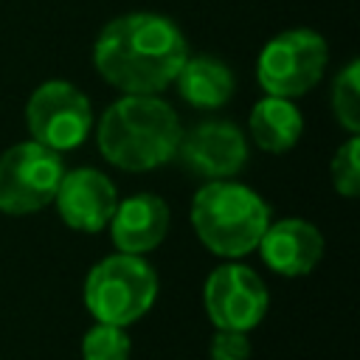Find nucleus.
Listing matches in <instances>:
<instances>
[{"label":"nucleus","mask_w":360,"mask_h":360,"mask_svg":"<svg viewBox=\"0 0 360 360\" xmlns=\"http://www.w3.org/2000/svg\"><path fill=\"white\" fill-rule=\"evenodd\" d=\"M174 158L197 177L231 180L248 163V138L233 121L211 118L180 135Z\"/></svg>","instance_id":"1a4fd4ad"},{"label":"nucleus","mask_w":360,"mask_h":360,"mask_svg":"<svg viewBox=\"0 0 360 360\" xmlns=\"http://www.w3.org/2000/svg\"><path fill=\"white\" fill-rule=\"evenodd\" d=\"M169 205L155 194H132L115 205L110 219L112 245L121 253L143 256L155 250L169 233Z\"/></svg>","instance_id":"f8f14e48"},{"label":"nucleus","mask_w":360,"mask_h":360,"mask_svg":"<svg viewBox=\"0 0 360 360\" xmlns=\"http://www.w3.org/2000/svg\"><path fill=\"white\" fill-rule=\"evenodd\" d=\"M53 202L68 228L98 233L110 225L115 214L118 191H115V183L98 169H90V166H82L73 172L65 169Z\"/></svg>","instance_id":"9d476101"},{"label":"nucleus","mask_w":360,"mask_h":360,"mask_svg":"<svg viewBox=\"0 0 360 360\" xmlns=\"http://www.w3.org/2000/svg\"><path fill=\"white\" fill-rule=\"evenodd\" d=\"M332 186L340 197H357L360 194V135H349L346 143L338 146L332 155Z\"/></svg>","instance_id":"f3484780"},{"label":"nucleus","mask_w":360,"mask_h":360,"mask_svg":"<svg viewBox=\"0 0 360 360\" xmlns=\"http://www.w3.org/2000/svg\"><path fill=\"white\" fill-rule=\"evenodd\" d=\"M211 360H250V338L236 329H217L211 338Z\"/></svg>","instance_id":"a211bd4d"},{"label":"nucleus","mask_w":360,"mask_h":360,"mask_svg":"<svg viewBox=\"0 0 360 360\" xmlns=\"http://www.w3.org/2000/svg\"><path fill=\"white\" fill-rule=\"evenodd\" d=\"M25 124L37 143L62 155L87 141L93 127V107L76 84L51 79L28 96Z\"/></svg>","instance_id":"0eeeda50"},{"label":"nucleus","mask_w":360,"mask_h":360,"mask_svg":"<svg viewBox=\"0 0 360 360\" xmlns=\"http://www.w3.org/2000/svg\"><path fill=\"white\" fill-rule=\"evenodd\" d=\"M256 250L262 253V262L273 273L295 278L315 270V264L323 256V236L312 222L290 217V219L270 222Z\"/></svg>","instance_id":"9b49d317"},{"label":"nucleus","mask_w":360,"mask_h":360,"mask_svg":"<svg viewBox=\"0 0 360 360\" xmlns=\"http://www.w3.org/2000/svg\"><path fill=\"white\" fill-rule=\"evenodd\" d=\"M132 340L124 326L98 323L90 326L82 338V360H129Z\"/></svg>","instance_id":"dca6fc26"},{"label":"nucleus","mask_w":360,"mask_h":360,"mask_svg":"<svg viewBox=\"0 0 360 360\" xmlns=\"http://www.w3.org/2000/svg\"><path fill=\"white\" fill-rule=\"evenodd\" d=\"M332 112L349 135H360V65L352 59L332 82Z\"/></svg>","instance_id":"2eb2a0df"},{"label":"nucleus","mask_w":360,"mask_h":360,"mask_svg":"<svg viewBox=\"0 0 360 360\" xmlns=\"http://www.w3.org/2000/svg\"><path fill=\"white\" fill-rule=\"evenodd\" d=\"M329 62L326 39L312 28L276 34L256 59V79L264 96L295 98L312 90Z\"/></svg>","instance_id":"39448f33"},{"label":"nucleus","mask_w":360,"mask_h":360,"mask_svg":"<svg viewBox=\"0 0 360 360\" xmlns=\"http://www.w3.org/2000/svg\"><path fill=\"white\" fill-rule=\"evenodd\" d=\"M248 129L259 149L281 155L298 143L304 132V118H301V110L292 104V98L264 96L262 101L253 104Z\"/></svg>","instance_id":"4468645a"},{"label":"nucleus","mask_w":360,"mask_h":360,"mask_svg":"<svg viewBox=\"0 0 360 360\" xmlns=\"http://www.w3.org/2000/svg\"><path fill=\"white\" fill-rule=\"evenodd\" d=\"M62 155L37 143L22 141L0 155V211L8 217H25L53 202L62 183Z\"/></svg>","instance_id":"423d86ee"},{"label":"nucleus","mask_w":360,"mask_h":360,"mask_svg":"<svg viewBox=\"0 0 360 360\" xmlns=\"http://www.w3.org/2000/svg\"><path fill=\"white\" fill-rule=\"evenodd\" d=\"M202 304L208 321L217 329L250 332L264 321L270 309V292L256 270L239 262H225L205 278Z\"/></svg>","instance_id":"6e6552de"},{"label":"nucleus","mask_w":360,"mask_h":360,"mask_svg":"<svg viewBox=\"0 0 360 360\" xmlns=\"http://www.w3.org/2000/svg\"><path fill=\"white\" fill-rule=\"evenodd\" d=\"M172 84H177L180 98L197 110H217L228 104L236 90L233 70L211 53L188 56Z\"/></svg>","instance_id":"ddd939ff"},{"label":"nucleus","mask_w":360,"mask_h":360,"mask_svg":"<svg viewBox=\"0 0 360 360\" xmlns=\"http://www.w3.org/2000/svg\"><path fill=\"white\" fill-rule=\"evenodd\" d=\"M82 295L87 312L98 323L129 326L152 309L158 298V273L146 259L118 250L90 267Z\"/></svg>","instance_id":"20e7f679"},{"label":"nucleus","mask_w":360,"mask_h":360,"mask_svg":"<svg viewBox=\"0 0 360 360\" xmlns=\"http://www.w3.org/2000/svg\"><path fill=\"white\" fill-rule=\"evenodd\" d=\"M270 225V205L233 180H208L191 200V228L197 239L222 259H242L256 250Z\"/></svg>","instance_id":"7ed1b4c3"},{"label":"nucleus","mask_w":360,"mask_h":360,"mask_svg":"<svg viewBox=\"0 0 360 360\" xmlns=\"http://www.w3.org/2000/svg\"><path fill=\"white\" fill-rule=\"evenodd\" d=\"M180 135L174 107L158 96H121L96 127L98 152L121 172H152L174 160Z\"/></svg>","instance_id":"f03ea898"},{"label":"nucleus","mask_w":360,"mask_h":360,"mask_svg":"<svg viewBox=\"0 0 360 360\" xmlns=\"http://www.w3.org/2000/svg\"><path fill=\"white\" fill-rule=\"evenodd\" d=\"M186 59L188 42L183 31L155 11L115 17L93 42L98 76L124 96H158L174 82Z\"/></svg>","instance_id":"f257e3e1"}]
</instances>
